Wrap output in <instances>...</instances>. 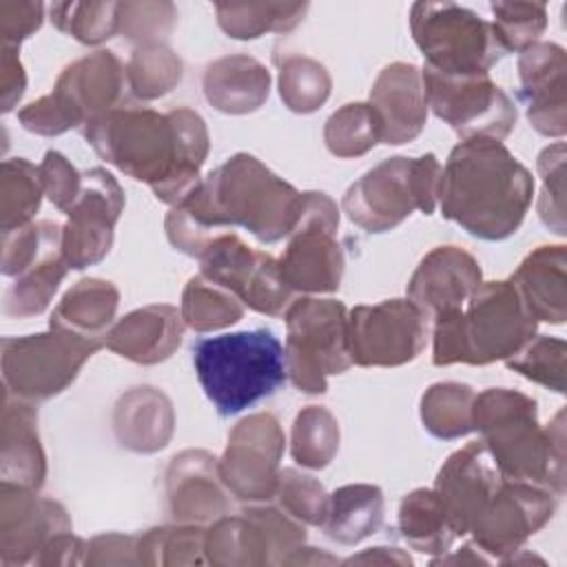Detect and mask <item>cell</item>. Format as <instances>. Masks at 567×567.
I'll return each instance as SVG.
<instances>
[{"label":"cell","mask_w":567,"mask_h":567,"mask_svg":"<svg viewBox=\"0 0 567 567\" xmlns=\"http://www.w3.org/2000/svg\"><path fill=\"white\" fill-rule=\"evenodd\" d=\"M538 173L543 179L538 215L547 228L556 235H565V142L540 151Z\"/></svg>","instance_id":"obj_50"},{"label":"cell","mask_w":567,"mask_h":567,"mask_svg":"<svg viewBox=\"0 0 567 567\" xmlns=\"http://www.w3.org/2000/svg\"><path fill=\"white\" fill-rule=\"evenodd\" d=\"M124 208L120 182L102 166L82 173V186L66 210L62 255L73 270L102 261L113 246V230Z\"/></svg>","instance_id":"obj_18"},{"label":"cell","mask_w":567,"mask_h":567,"mask_svg":"<svg viewBox=\"0 0 567 567\" xmlns=\"http://www.w3.org/2000/svg\"><path fill=\"white\" fill-rule=\"evenodd\" d=\"M182 73V60L164 42L140 44L126 62V84L137 100H157L171 93Z\"/></svg>","instance_id":"obj_38"},{"label":"cell","mask_w":567,"mask_h":567,"mask_svg":"<svg viewBox=\"0 0 567 567\" xmlns=\"http://www.w3.org/2000/svg\"><path fill=\"white\" fill-rule=\"evenodd\" d=\"M432 323L434 365L507 361L536 334L538 326L509 279L481 281L463 308L443 312Z\"/></svg>","instance_id":"obj_5"},{"label":"cell","mask_w":567,"mask_h":567,"mask_svg":"<svg viewBox=\"0 0 567 567\" xmlns=\"http://www.w3.org/2000/svg\"><path fill=\"white\" fill-rule=\"evenodd\" d=\"M441 162L434 153L388 157L348 186L341 206L368 233L396 228L414 210L432 215L439 204Z\"/></svg>","instance_id":"obj_7"},{"label":"cell","mask_w":567,"mask_h":567,"mask_svg":"<svg viewBox=\"0 0 567 567\" xmlns=\"http://www.w3.org/2000/svg\"><path fill=\"white\" fill-rule=\"evenodd\" d=\"M86 558V543L71 532L55 536L38 556L35 565H80Z\"/></svg>","instance_id":"obj_55"},{"label":"cell","mask_w":567,"mask_h":567,"mask_svg":"<svg viewBox=\"0 0 567 567\" xmlns=\"http://www.w3.org/2000/svg\"><path fill=\"white\" fill-rule=\"evenodd\" d=\"M91 148L124 175L146 182L168 206L182 204L199 184L208 155V128L193 109L168 113L122 104L84 126Z\"/></svg>","instance_id":"obj_2"},{"label":"cell","mask_w":567,"mask_h":567,"mask_svg":"<svg viewBox=\"0 0 567 567\" xmlns=\"http://www.w3.org/2000/svg\"><path fill=\"white\" fill-rule=\"evenodd\" d=\"M399 532L412 549L430 556L450 551L452 543L456 540V534L452 532L443 507L430 487H419L401 498Z\"/></svg>","instance_id":"obj_33"},{"label":"cell","mask_w":567,"mask_h":567,"mask_svg":"<svg viewBox=\"0 0 567 567\" xmlns=\"http://www.w3.org/2000/svg\"><path fill=\"white\" fill-rule=\"evenodd\" d=\"M279 66V95L295 113H312L330 95L332 80L326 66L306 55H275Z\"/></svg>","instance_id":"obj_41"},{"label":"cell","mask_w":567,"mask_h":567,"mask_svg":"<svg viewBox=\"0 0 567 567\" xmlns=\"http://www.w3.org/2000/svg\"><path fill=\"white\" fill-rule=\"evenodd\" d=\"M481 266L458 246H436L430 250L408 281V299L434 321L439 315L458 310L481 286Z\"/></svg>","instance_id":"obj_23"},{"label":"cell","mask_w":567,"mask_h":567,"mask_svg":"<svg viewBox=\"0 0 567 567\" xmlns=\"http://www.w3.org/2000/svg\"><path fill=\"white\" fill-rule=\"evenodd\" d=\"M66 270H69V264L62 250L51 252L49 257L31 266L27 272L16 277V281L4 292L2 312L7 317H18V319L44 312L58 286L62 284Z\"/></svg>","instance_id":"obj_37"},{"label":"cell","mask_w":567,"mask_h":567,"mask_svg":"<svg viewBox=\"0 0 567 567\" xmlns=\"http://www.w3.org/2000/svg\"><path fill=\"white\" fill-rule=\"evenodd\" d=\"M184 319L175 306L151 303L115 321L106 334V348L115 354L153 365L166 361L182 343Z\"/></svg>","instance_id":"obj_26"},{"label":"cell","mask_w":567,"mask_h":567,"mask_svg":"<svg viewBox=\"0 0 567 567\" xmlns=\"http://www.w3.org/2000/svg\"><path fill=\"white\" fill-rule=\"evenodd\" d=\"M168 512L177 523H213L228 512L217 458L206 450H184L166 470Z\"/></svg>","instance_id":"obj_24"},{"label":"cell","mask_w":567,"mask_h":567,"mask_svg":"<svg viewBox=\"0 0 567 567\" xmlns=\"http://www.w3.org/2000/svg\"><path fill=\"white\" fill-rule=\"evenodd\" d=\"M427 323L408 297L354 306L348 310L350 359L361 368L410 363L425 348Z\"/></svg>","instance_id":"obj_16"},{"label":"cell","mask_w":567,"mask_h":567,"mask_svg":"<svg viewBox=\"0 0 567 567\" xmlns=\"http://www.w3.org/2000/svg\"><path fill=\"white\" fill-rule=\"evenodd\" d=\"M177 9L171 2H120L117 33L137 44L162 42L175 27Z\"/></svg>","instance_id":"obj_49"},{"label":"cell","mask_w":567,"mask_h":567,"mask_svg":"<svg viewBox=\"0 0 567 567\" xmlns=\"http://www.w3.org/2000/svg\"><path fill=\"white\" fill-rule=\"evenodd\" d=\"M303 543V523L281 507L255 505L217 518L206 529L204 554L213 565H284Z\"/></svg>","instance_id":"obj_13"},{"label":"cell","mask_w":567,"mask_h":567,"mask_svg":"<svg viewBox=\"0 0 567 567\" xmlns=\"http://www.w3.org/2000/svg\"><path fill=\"white\" fill-rule=\"evenodd\" d=\"M509 281L520 292L536 321L554 326L567 319V250L563 244L532 250Z\"/></svg>","instance_id":"obj_28"},{"label":"cell","mask_w":567,"mask_h":567,"mask_svg":"<svg viewBox=\"0 0 567 567\" xmlns=\"http://www.w3.org/2000/svg\"><path fill=\"white\" fill-rule=\"evenodd\" d=\"M71 532L66 509L38 496V489L2 481L0 485V563L35 565L42 549L60 534Z\"/></svg>","instance_id":"obj_20"},{"label":"cell","mask_w":567,"mask_h":567,"mask_svg":"<svg viewBox=\"0 0 567 567\" xmlns=\"http://www.w3.org/2000/svg\"><path fill=\"white\" fill-rule=\"evenodd\" d=\"M532 199V173L498 140H463L441 166L436 206L472 237L507 239L520 228Z\"/></svg>","instance_id":"obj_3"},{"label":"cell","mask_w":567,"mask_h":567,"mask_svg":"<svg viewBox=\"0 0 567 567\" xmlns=\"http://www.w3.org/2000/svg\"><path fill=\"white\" fill-rule=\"evenodd\" d=\"M104 343L84 339L62 328L27 337L2 339L4 390L24 401H47L66 390L80 368Z\"/></svg>","instance_id":"obj_11"},{"label":"cell","mask_w":567,"mask_h":567,"mask_svg":"<svg viewBox=\"0 0 567 567\" xmlns=\"http://www.w3.org/2000/svg\"><path fill=\"white\" fill-rule=\"evenodd\" d=\"M558 496L545 487L505 481L472 525L474 545L496 560L520 551L525 540L540 532L556 512Z\"/></svg>","instance_id":"obj_19"},{"label":"cell","mask_w":567,"mask_h":567,"mask_svg":"<svg viewBox=\"0 0 567 567\" xmlns=\"http://www.w3.org/2000/svg\"><path fill=\"white\" fill-rule=\"evenodd\" d=\"M505 365L538 385L565 394L567 343L558 337L534 334L514 357L505 361Z\"/></svg>","instance_id":"obj_45"},{"label":"cell","mask_w":567,"mask_h":567,"mask_svg":"<svg viewBox=\"0 0 567 567\" xmlns=\"http://www.w3.org/2000/svg\"><path fill=\"white\" fill-rule=\"evenodd\" d=\"M427 109L461 140H505L516 126L518 111L489 75H441L421 69Z\"/></svg>","instance_id":"obj_14"},{"label":"cell","mask_w":567,"mask_h":567,"mask_svg":"<svg viewBox=\"0 0 567 567\" xmlns=\"http://www.w3.org/2000/svg\"><path fill=\"white\" fill-rule=\"evenodd\" d=\"M284 447L286 436L275 414L257 412L241 419L230 430L226 450L217 461L224 487L237 501H270L279 485Z\"/></svg>","instance_id":"obj_17"},{"label":"cell","mask_w":567,"mask_h":567,"mask_svg":"<svg viewBox=\"0 0 567 567\" xmlns=\"http://www.w3.org/2000/svg\"><path fill=\"white\" fill-rule=\"evenodd\" d=\"M275 496L279 498V507L299 523L315 527H321L326 523L330 494H326L323 485L317 478L301 474L295 467H286L279 472V485Z\"/></svg>","instance_id":"obj_48"},{"label":"cell","mask_w":567,"mask_h":567,"mask_svg":"<svg viewBox=\"0 0 567 567\" xmlns=\"http://www.w3.org/2000/svg\"><path fill=\"white\" fill-rule=\"evenodd\" d=\"M567 53L556 42H534L518 53L520 100L529 124L547 137L567 131Z\"/></svg>","instance_id":"obj_22"},{"label":"cell","mask_w":567,"mask_h":567,"mask_svg":"<svg viewBox=\"0 0 567 567\" xmlns=\"http://www.w3.org/2000/svg\"><path fill=\"white\" fill-rule=\"evenodd\" d=\"M301 193L264 166L255 155L235 153L164 219L175 250L199 257L213 237L233 226L264 244L288 237L297 221Z\"/></svg>","instance_id":"obj_1"},{"label":"cell","mask_w":567,"mask_h":567,"mask_svg":"<svg viewBox=\"0 0 567 567\" xmlns=\"http://www.w3.org/2000/svg\"><path fill=\"white\" fill-rule=\"evenodd\" d=\"M410 31L423 66L441 75H489L505 55L492 22L454 2H414Z\"/></svg>","instance_id":"obj_9"},{"label":"cell","mask_w":567,"mask_h":567,"mask_svg":"<svg viewBox=\"0 0 567 567\" xmlns=\"http://www.w3.org/2000/svg\"><path fill=\"white\" fill-rule=\"evenodd\" d=\"M370 106L381 122V142L399 146L419 137L427 120L421 69L408 62L388 64L370 89Z\"/></svg>","instance_id":"obj_25"},{"label":"cell","mask_w":567,"mask_h":567,"mask_svg":"<svg viewBox=\"0 0 567 567\" xmlns=\"http://www.w3.org/2000/svg\"><path fill=\"white\" fill-rule=\"evenodd\" d=\"M330 565V563H339L334 556H330V554H326V551H319V549H315V547H299V549H295L286 560H284V565Z\"/></svg>","instance_id":"obj_57"},{"label":"cell","mask_w":567,"mask_h":567,"mask_svg":"<svg viewBox=\"0 0 567 567\" xmlns=\"http://www.w3.org/2000/svg\"><path fill=\"white\" fill-rule=\"evenodd\" d=\"M126 66L113 51H95L69 64L53 91L18 111L20 124L38 135H60L126 104Z\"/></svg>","instance_id":"obj_8"},{"label":"cell","mask_w":567,"mask_h":567,"mask_svg":"<svg viewBox=\"0 0 567 567\" xmlns=\"http://www.w3.org/2000/svg\"><path fill=\"white\" fill-rule=\"evenodd\" d=\"M492 27L505 53H520L538 42L547 29V7L543 2H492Z\"/></svg>","instance_id":"obj_47"},{"label":"cell","mask_w":567,"mask_h":567,"mask_svg":"<svg viewBox=\"0 0 567 567\" xmlns=\"http://www.w3.org/2000/svg\"><path fill=\"white\" fill-rule=\"evenodd\" d=\"M501 483L503 476L483 441H472L447 456L432 489L456 538L470 534Z\"/></svg>","instance_id":"obj_21"},{"label":"cell","mask_w":567,"mask_h":567,"mask_svg":"<svg viewBox=\"0 0 567 567\" xmlns=\"http://www.w3.org/2000/svg\"><path fill=\"white\" fill-rule=\"evenodd\" d=\"M2 481L40 489L47 476V458L38 434V412L31 401L2 394Z\"/></svg>","instance_id":"obj_27"},{"label":"cell","mask_w":567,"mask_h":567,"mask_svg":"<svg viewBox=\"0 0 567 567\" xmlns=\"http://www.w3.org/2000/svg\"><path fill=\"white\" fill-rule=\"evenodd\" d=\"M339 228V208L332 197L319 190H306L288 246L277 259L286 284L295 292L321 295L341 286L346 257L334 233Z\"/></svg>","instance_id":"obj_12"},{"label":"cell","mask_w":567,"mask_h":567,"mask_svg":"<svg viewBox=\"0 0 567 567\" xmlns=\"http://www.w3.org/2000/svg\"><path fill=\"white\" fill-rule=\"evenodd\" d=\"M308 11V2L288 4V2H219L215 4L217 24L228 38L235 40H255L268 31L286 33L295 29L303 13Z\"/></svg>","instance_id":"obj_34"},{"label":"cell","mask_w":567,"mask_h":567,"mask_svg":"<svg viewBox=\"0 0 567 567\" xmlns=\"http://www.w3.org/2000/svg\"><path fill=\"white\" fill-rule=\"evenodd\" d=\"M44 7L40 2H0V33L4 44H16L29 38L42 24Z\"/></svg>","instance_id":"obj_52"},{"label":"cell","mask_w":567,"mask_h":567,"mask_svg":"<svg viewBox=\"0 0 567 567\" xmlns=\"http://www.w3.org/2000/svg\"><path fill=\"white\" fill-rule=\"evenodd\" d=\"M27 86V75L18 55L16 44L2 42V62H0V89H2V111L9 113L16 102L22 97Z\"/></svg>","instance_id":"obj_54"},{"label":"cell","mask_w":567,"mask_h":567,"mask_svg":"<svg viewBox=\"0 0 567 567\" xmlns=\"http://www.w3.org/2000/svg\"><path fill=\"white\" fill-rule=\"evenodd\" d=\"M86 565H140L137 536L100 534L86 543Z\"/></svg>","instance_id":"obj_53"},{"label":"cell","mask_w":567,"mask_h":567,"mask_svg":"<svg viewBox=\"0 0 567 567\" xmlns=\"http://www.w3.org/2000/svg\"><path fill=\"white\" fill-rule=\"evenodd\" d=\"M40 171L24 157L2 162L0 177V219L2 230H11L31 221L42 199Z\"/></svg>","instance_id":"obj_43"},{"label":"cell","mask_w":567,"mask_h":567,"mask_svg":"<svg viewBox=\"0 0 567 567\" xmlns=\"http://www.w3.org/2000/svg\"><path fill=\"white\" fill-rule=\"evenodd\" d=\"M193 365L219 416H233L272 396L288 379L284 346L268 328L204 337L193 343Z\"/></svg>","instance_id":"obj_6"},{"label":"cell","mask_w":567,"mask_h":567,"mask_svg":"<svg viewBox=\"0 0 567 567\" xmlns=\"http://www.w3.org/2000/svg\"><path fill=\"white\" fill-rule=\"evenodd\" d=\"M343 565H412V558L396 547H370L346 558Z\"/></svg>","instance_id":"obj_56"},{"label":"cell","mask_w":567,"mask_h":567,"mask_svg":"<svg viewBox=\"0 0 567 567\" xmlns=\"http://www.w3.org/2000/svg\"><path fill=\"white\" fill-rule=\"evenodd\" d=\"M38 171H40V182H42L44 195L62 213H66L80 193L82 173H78L73 168V164L58 151H47Z\"/></svg>","instance_id":"obj_51"},{"label":"cell","mask_w":567,"mask_h":567,"mask_svg":"<svg viewBox=\"0 0 567 567\" xmlns=\"http://www.w3.org/2000/svg\"><path fill=\"white\" fill-rule=\"evenodd\" d=\"M476 392L456 381H441L430 385L421 396L423 427L443 441L461 439L474 432L472 405Z\"/></svg>","instance_id":"obj_35"},{"label":"cell","mask_w":567,"mask_h":567,"mask_svg":"<svg viewBox=\"0 0 567 567\" xmlns=\"http://www.w3.org/2000/svg\"><path fill=\"white\" fill-rule=\"evenodd\" d=\"M62 250V226L55 221H29L2 230V272L20 277L31 266Z\"/></svg>","instance_id":"obj_44"},{"label":"cell","mask_w":567,"mask_h":567,"mask_svg":"<svg viewBox=\"0 0 567 567\" xmlns=\"http://www.w3.org/2000/svg\"><path fill=\"white\" fill-rule=\"evenodd\" d=\"M383 523V492L377 485L352 483L334 489L328 516L321 525L326 536L341 545H357L379 532Z\"/></svg>","instance_id":"obj_32"},{"label":"cell","mask_w":567,"mask_h":567,"mask_svg":"<svg viewBox=\"0 0 567 567\" xmlns=\"http://www.w3.org/2000/svg\"><path fill=\"white\" fill-rule=\"evenodd\" d=\"M175 414L171 399L148 385L133 388L120 396L113 412V430L122 447L153 454L168 445Z\"/></svg>","instance_id":"obj_29"},{"label":"cell","mask_w":567,"mask_h":567,"mask_svg":"<svg viewBox=\"0 0 567 567\" xmlns=\"http://www.w3.org/2000/svg\"><path fill=\"white\" fill-rule=\"evenodd\" d=\"M204 95L221 113L244 115L257 111L270 93L268 69L244 53L224 55L204 71Z\"/></svg>","instance_id":"obj_30"},{"label":"cell","mask_w":567,"mask_h":567,"mask_svg":"<svg viewBox=\"0 0 567 567\" xmlns=\"http://www.w3.org/2000/svg\"><path fill=\"white\" fill-rule=\"evenodd\" d=\"M450 563H461V565H485L489 563L487 558H483L481 554H474V545H463L461 551H456L454 556H439V558H432V565H450Z\"/></svg>","instance_id":"obj_58"},{"label":"cell","mask_w":567,"mask_h":567,"mask_svg":"<svg viewBox=\"0 0 567 567\" xmlns=\"http://www.w3.org/2000/svg\"><path fill=\"white\" fill-rule=\"evenodd\" d=\"M206 529L193 523L153 527L137 536V558L142 565H204Z\"/></svg>","instance_id":"obj_40"},{"label":"cell","mask_w":567,"mask_h":567,"mask_svg":"<svg viewBox=\"0 0 567 567\" xmlns=\"http://www.w3.org/2000/svg\"><path fill=\"white\" fill-rule=\"evenodd\" d=\"M472 421L505 481L532 483L556 496L565 492V410L543 427L536 399L487 388L474 396Z\"/></svg>","instance_id":"obj_4"},{"label":"cell","mask_w":567,"mask_h":567,"mask_svg":"<svg viewBox=\"0 0 567 567\" xmlns=\"http://www.w3.org/2000/svg\"><path fill=\"white\" fill-rule=\"evenodd\" d=\"M286 372L306 394H323L328 377L352 365L348 348V308L339 299L301 297L284 312Z\"/></svg>","instance_id":"obj_10"},{"label":"cell","mask_w":567,"mask_h":567,"mask_svg":"<svg viewBox=\"0 0 567 567\" xmlns=\"http://www.w3.org/2000/svg\"><path fill=\"white\" fill-rule=\"evenodd\" d=\"M323 142L334 157L365 155L381 142L379 115L370 102L343 104L326 120Z\"/></svg>","instance_id":"obj_39"},{"label":"cell","mask_w":567,"mask_h":567,"mask_svg":"<svg viewBox=\"0 0 567 567\" xmlns=\"http://www.w3.org/2000/svg\"><path fill=\"white\" fill-rule=\"evenodd\" d=\"M179 312L195 332H213L237 323L244 315V303L230 290L195 275L182 292Z\"/></svg>","instance_id":"obj_36"},{"label":"cell","mask_w":567,"mask_h":567,"mask_svg":"<svg viewBox=\"0 0 567 567\" xmlns=\"http://www.w3.org/2000/svg\"><path fill=\"white\" fill-rule=\"evenodd\" d=\"M120 2H58L51 4V22L82 44H100L117 33Z\"/></svg>","instance_id":"obj_46"},{"label":"cell","mask_w":567,"mask_h":567,"mask_svg":"<svg viewBox=\"0 0 567 567\" xmlns=\"http://www.w3.org/2000/svg\"><path fill=\"white\" fill-rule=\"evenodd\" d=\"M117 303L120 290L111 281L97 277L80 279L64 292L62 301L51 312L49 326L106 346V334L113 326Z\"/></svg>","instance_id":"obj_31"},{"label":"cell","mask_w":567,"mask_h":567,"mask_svg":"<svg viewBox=\"0 0 567 567\" xmlns=\"http://www.w3.org/2000/svg\"><path fill=\"white\" fill-rule=\"evenodd\" d=\"M339 450V423L323 405L303 408L292 423L290 454L308 470L326 467Z\"/></svg>","instance_id":"obj_42"},{"label":"cell","mask_w":567,"mask_h":567,"mask_svg":"<svg viewBox=\"0 0 567 567\" xmlns=\"http://www.w3.org/2000/svg\"><path fill=\"white\" fill-rule=\"evenodd\" d=\"M197 259L202 277L230 290L255 312L281 317L295 301L279 261L270 252L252 250L233 230L213 237Z\"/></svg>","instance_id":"obj_15"}]
</instances>
